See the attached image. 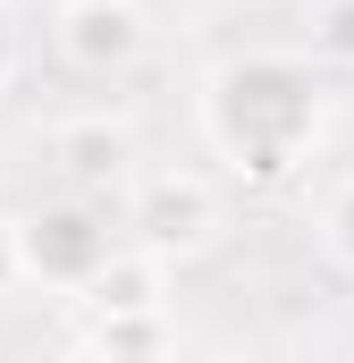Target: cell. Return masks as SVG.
<instances>
[{
    "mask_svg": "<svg viewBox=\"0 0 354 363\" xmlns=\"http://www.w3.org/2000/svg\"><path fill=\"white\" fill-rule=\"evenodd\" d=\"M329 127V93L295 51H236L202 77V135L245 186H287Z\"/></svg>",
    "mask_w": 354,
    "mask_h": 363,
    "instance_id": "cell-1",
    "label": "cell"
},
{
    "mask_svg": "<svg viewBox=\"0 0 354 363\" xmlns=\"http://www.w3.org/2000/svg\"><path fill=\"white\" fill-rule=\"evenodd\" d=\"M110 254H118V228H110V211L93 194H51V203L17 211V279L25 287L85 296Z\"/></svg>",
    "mask_w": 354,
    "mask_h": 363,
    "instance_id": "cell-2",
    "label": "cell"
},
{
    "mask_svg": "<svg viewBox=\"0 0 354 363\" xmlns=\"http://www.w3.org/2000/svg\"><path fill=\"white\" fill-rule=\"evenodd\" d=\"M118 228H127L135 254L177 271V262L219 245V186L202 169H144V178H127V220Z\"/></svg>",
    "mask_w": 354,
    "mask_h": 363,
    "instance_id": "cell-3",
    "label": "cell"
},
{
    "mask_svg": "<svg viewBox=\"0 0 354 363\" xmlns=\"http://www.w3.org/2000/svg\"><path fill=\"white\" fill-rule=\"evenodd\" d=\"M51 43H59L68 68H85V77H118V68H135V51H144V9H135V0L51 9Z\"/></svg>",
    "mask_w": 354,
    "mask_h": 363,
    "instance_id": "cell-4",
    "label": "cell"
},
{
    "mask_svg": "<svg viewBox=\"0 0 354 363\" xmlns=\"http://www.w3.org/2000/svg\"><path fill=\"white\" fill-rule=\"evenodd\" d=\"M51 161L68 169V194L127 186V178H135V127H127V118H110V110L59 118V127H51Z\"/></svg>",
    "mask_w": 354,
    "mask_h": 363,
    "instance_id": "cell-5",
    "label": "cell"
},
{
    "mask_svg": "<svg viewBox=\"0 0 354 363\" xmlns=\"http://www.w3.org/2000/svg\"><path fill=\"white\" fill-rule=\"evenodd\" d=\"M93 321H118V313H169V262H152V254H135V245H118L85 287Z\"/></svg>",
    "mask_w": 354,
    "mask_h": 363,
    "instance_id": "cell-6",
    "label": "cell"
},
{
    "mask_svg": "<svg viewBox=\"0 0 354 363\" xmlns=\"http://www.w3.org/2000/svg\"><path fill=\"white\" fill-rule=\"evenodd\" d=\"M93 363H169V313L93 321Z\"/></svg>",
    "mask_w": 354,
    "mask_h": 363,
    "instance_id": "cell-7",
    "label": "cell"
},
{
    "mask_svg": "<svg viewBox=\"0 0 354 363\" xmlns=\"http://www.w3.org/2000/svg\"><path fill=\"white\" fill-rule=\"evenodd\" d=\"M321 254H329V262L354 279V178L338 186L329 203H321Z\"/></svg>",
    "mask_w": 354,
    "mask_h": 363,
    "instance_id": "cell-8",
    "label": "cell"
},
{
    "mask_svg": "<svg viewBox=\"0 0 354 363\" xmlns=\"http://www.w3.org/2000/svg\"><path fill=\"white\" fill-rule=\"evenodd\" d=\"M312 51L354 68V0H312Z\"/></svg>",
    "mask_w": 354,
    "mask_h": 363,
    "instance_id": "cell-9",
    "label": "cell"
},
{
    "mask_svg": "<svg viewBox=\"0 0 354 363\" xmlns=\"http://www.w3.org/2000/svg\"><path fill=\"white\" fill-rule=\"evenodd\" d=\"M17 68H25V26H17V9L0 0V93L17 85Z\"/></svg>",
    "mask_w": 354,
    "mask_h": 363,
    "instance_id": "cell-10",
    "label": "cell"
},
{
    "mask_svg": "<svg viewBox=\"0 0 354 363\" xmlns=\"http://www.w3.org/2000/svg\"><path fill=\"white\" fill-rule=\"evenodd\" d=\"M8 287H25V279H17V211H0V296H8Z\"/></svg>",
    "mask_w": 354,
    "mask_h": 363,
    "instance_id": "cell-11",
    "label": "cell"
},
{
    "mask_svg": "<svg viewBox=\"0 0 354 363\" xmlns=\"http://www.w3.org/2000/svg\"><path fill=\"white\" fill-rule=\"evenodd\" d=\"M51 9H85V0H51Z\"/></svg>",
    "mask_w": 354,
    "mask_h": 363,
    "instance_id": "cell-12",
    "label": "cell"
}]
</instances>
